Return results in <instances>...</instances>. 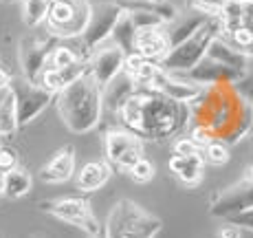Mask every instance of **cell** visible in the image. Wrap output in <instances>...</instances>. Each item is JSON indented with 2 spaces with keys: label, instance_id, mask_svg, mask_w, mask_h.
Wrapping results in <instances>:
<instances>
[{
  "label": "cell",
  "instance_id": "8992f818",
  "mask_svg": "<svg viewBox=\"0 0 253 238\" xmlns=\"http://www.w3.org/2000/svg\"><path fill=\"white\" fill-rule=\"evenodd\" d=\"M9 93L13 95V104H16L18 126H24V124H29V121H33L53 99V93H48L40 84L29 82L27 77H11V82H9Z\"/></svg>",
  "mask_w": 253,
  "mask_h": 238
},
{
  "label": "cell",
  "instance_id": "ee69618b",
  "mask_svg": "<svg viewBox=\"0 0 253 238\" xmlns=\"http://www.w3.org/2000/svg\"><path fill=\"white\" fill-rule=\"evenodd\" d=\"M249 177H251V179H253V172H251V174H249Z\"/></svg>",
  "mask_w": 253,
  "mask_h": 238
},
{
  "label": "cell",
  "instance_id": "ffe728a7",
  "mask_svg": "<svg viewBox=\"0 0 253 238\" xmlns=\"http://www.w3.org/2000/svg\"><path fill=\"white\" fill-rule=\"evenodd\" d=\"M207 18L209 16H205V13L194 11L185 18H176L174 22H169V27L165 24V27H168L165 29V38H168V42H169V48H174L176 45L187 40L189 36H194V33L203 27V22H205Z\"/></svg>",
  "mask_w": 253,
  "mask_h": 238
},
{
  "label": "cell",
  "instance_id": "ab89813d",
  "mask_svg": "<svg viewBox=\"0 0 253 238\" xmlns=\"http://www.w3.org/2000/svg\"><path fill=\"white\" fill-rule=\"evenodd\" d=\"M2 188H4V172H0V194H2Z\"/></svg>",
  "mask_w": 253,
  "mask_h": 238
},
{
  "label": "cell",
  "instance_id": "9a60e30c",
  "mask_svg": "<svg viewBox=\"0 0 253 238\" xmlns=\"http://www.w3.org/2000/svg\"><path fill=\"white\" fill-rule=\"evenodd\" d=\"M189 82H196V84L205 86V84H236V82L242 80V73L236 69H229V66H222L218 62L209 60V57H203L192 71H187Z\"/></svg>",
  "mask_w": 253,
  "mask_h": 238
},
{
  "label": "cell",
  "instance_id": "60d3db41",
  "mask_svg": "<svg viewBox=\"0 0 253 238\" xmlns=\"http://www.w3.org/2000/svg\"><path fill=\"white\" fill-rule=\"evenodd\" d=\"M90 238H106V234H104V227H101L99 234H95V236H90Z\"/></svg>",
  "mask_w": 253,
  "mask_h": 238
},
{
  "label": "cell",
  "instance_id": "4316f807",
  "mask_svg": "<svg viewBox=\"0 0 253 238\" xmlns=\"http://www.w3.org/2000/svg\"><path fill=\"white\" fill-rule=\"evenodd\" d=\"M48 0H22V20L27 27L36 29L46 20Z\"/></svg>",
  "mask_w": 253,
  "mask_h": 238
},
{
  "label": "cell",
  "instance_id": "ba28073f",
  "mask_svg": "<svg viewBox=\"0 0 253 238\" xmlns=\"http://www.w3.org/2000/svg\"><path fill=\"white\" fill-rule=\"evenodd\" d=\"M124 9L117 2H101L97 7H90V16L86 22L84 31H82V45L88 51H95L97 47H101L113 33L115 22L119 20Z\"/></svg>",
  "mask_w": 253,
  "mask_h": 238
},
{
  "label": "cell",
  "instance_id": "30bf717a",
  "mask_svg": "<svg viewBox=\"0 0 253 238\" xmlns=\"http://www.w3.org/2000/svg\"><path fill=\"white\" fill-rule=\"evenodd\" d=\"M145 89L154 91V93L168 97V99H172V101H178V104L192 106L194 101L203 95L205 86L196 84V82L176 80L172 73H165V71H161V66H159V71L154 73V77L148 82V86H145Z\"/></svg>",
  "mask_w": 253,
  "mask_h": 238
},
{
  "label": "cell",
  "instance_id": "b9f144b4",
  "mask_svg": "<svg viewBox=\"0 0 253 238\" xmlns=\"http://www.w3.org/2000/svg\"><path fill=\"white\" fill-rule=\"evenodd\" d=\"M7 91H9V89H7ZM7 91H0V101L4 99V95H7Z\"/></svg>",
  "mask_w": 253,
  "mask_h": 238
},
{
  "label": "cell",
  "instance_id": "277c9868",
  "mask_svg": "<svg viewBox=\"0 0 253 238\" xmlns=\"http://www.w3.org/2000/svg\"><path fill=\"white\" fill-rule=\"evenodd\" d=\"M218 36H220V20H218V16H209L194 36H189L185 42L176 45L174 48H169L168 55L159 62L161 71H165V73H178V71L187 73V71H192L194 66L205 57L209 42Z\"/></svg>",
  "mask_w": 253,
  "mask_h": 238
},
{
  "label": "cell",
  "instance_id": "4fadbf2b",
  "mask_svg": "<svg viewBox=\"0 0 253 238\" xmlns=\"http://www.w3.org/2000/svg\"><path fill=\"white\" fill-rule=\"evenodd\" d=\"M51 45L46 40H40V38L31 36L24 38L20 45V64L24 71V77L33 84H38L42 77V73L46 69L48 62V53H51Z\"/></svg>",
  "mask_w": 253,
  "mask_h": 238
},
{
  "label": "cell",
  "instance_id": "74e56055",
  "mask_svg": "<svg viewBox=\"0 0 253 238\" xmlns=\"http://www.w3.org/2000/svg\"><path fill=\"white\" fill-rule=\"evenodd\" d=\"M9 82H11V75L0 66V91H7L9 89Z\"/></svg>",
  "mask_w": 253,
  "mask_h": 238
},
{
  "label": "cell",
  "instance_id": "d4e9b609",
  "mask_svg": "<svg viewBox=\"0 0 253 238\" xmlns=\"http://www.w3.org/2000/svg\"><path fill=\"white\" fill-rule=\"evenodd\" d=\"M29 190H31V177H29L22 168H13V170H9V172H4L2 194H7L9 198H20Z\"/></svg>",
  "mask_w": 253,
  "mask_h": 238
},
{
  "label": "cell",
  "instance_id": "7a4b0ae2",
  "mask_svg": "<svg viewBox=\"0 0 253 238\" xmlns=\"http://www.w3.org/2000/svg\"><path fill=\"white\" fill-rule=\"evenodd\" d=\"M57 110L71 133H90L101 119V89L86 71L66 89L57 93Z\"/></svg>",
  "mask_w": 253,
  "mask_h": 238
},
{
  "label": "cell",
  "instance_id": "e575fe53",
  "mask_svg": "<svg viewBox=\"0 0 253 238\" xmlns=\"http://www.w3.org/2000/svg\"><path fill=\"white\" fill-rule=\"evenodd\" d=\"M227 221L231 223V225H238L242 230H251L253 232V207L251 210H247V212H240V214H233V216H229Z\"/></svg>",
  "mask_w": 253,
  "mask_h": 238
},
{
  "label": "cell",
  "instance_id": "8d00e7d4",
  "mask_svg": "<svg viewBox=\"0 0 253 238\" xmlns=\"http://www.w3.org/2000/svg\"><path fill=\"white\" fill-rule=\"evenodd\" d=\"M242 236V230L238 225H227L218 232V238H240Z\"/></svg>",
  "mask_w": 253,
  "mask_h": 238
},
{
  "label": "cell",
  "instance_id": "83f0119b",
  "mask_svg": "<svg viewBox=\"0 0 253 238\" xmlns=\"http://www.w3.org/2000/svg\"><path fill=\"white\" fill-rule=\"evenodd\" d=\"M18 128V115L16 104H13V95L7 91L4 99L0 101V135H11Z\"/></svg>",
  "mask_w": 253,
  "mask_h": 238
},
{
  "label": "cell",
  "instance_id": "3957f363",
  "mask_svg": "<svg viewBox=\"0 0 253 238\" xmlns=\"http://www.w3.org/2000/svg\"><path fill=\"white\" fill-rule=\"evenodd\" d=\"M161 218L145 212L134 201H119L104 225L106 238H154L161 232Z\"/></svg>",
  "mask_w": 253,
  "mask_h": 238
},
{
  "label": "cell",
  "instance_id": "9c48e42d",
  "mask_svg": "<svg viewBox=\"0 0 253 238\" xmlns=\"http://www.w3.org/2000/svg\"><path fill=\"white\" fill-rule=\"evenodd\" d=\"M42 210H46L48 214L57 216L60 221H66V223H71V225L84 230L88 236H95L101 232V225L97 223L88 201H84V198H60V201H48V203H42Z\"/></svg>",
  "mask_w": 253,
  "mask_h": 238
},
{
  "label": "cell",
  "instance_id": "603a6c76",
  "mask_svg": "<svg viewBox=\"0 0 253 238\" xmlns=\"http://www.w3.org/2000/svg\"><path fill=\"white\" fill-rule=\"evenodd\" d=\"M121 9L126 11H145V13H152V16L161 18L165 24L174 22L178 18V11L172 2L168 0H124L119 4Z\"/></svg>",
  "mask_w": 253,
  "mask_h": 238
},
{
  "label": "cell",
  "instance_id": "2e32d148",
  "mask_svg": "<svg viewBox=\"0 0 253 238\" xmlns=\"http://www.w3.org/2000/svg\"><path fill=\"white\" fill-rule=\"evenodd\" d=\"M86 71H88V60H80L73 66H66V69H44L38 84H40L42 89H46L48 93L57 95L62 89H66V86L73 84L75 80H80Z\"/></svg>",
  "mask_w": 253,
  "mask_h": 238
},
{
  "label": "cell",
  "instance_id": "5bb4252c",
  "mask_svg": "<svg viewBox=\"0 0 253 238\" xmlns=\"http://www.w3.org/2000/svg\"><path fill=\"white\" fill-rule=\"evenodd\" d=\"M168 51H169V42L165 38V27L137 29V36H134V53L137 55L159 64L168 55Z\"/></svg>",
  "mask_w": 253,
  "mask_h": 238
},
{
  "label": "cell",
  "instance_id": "f35d334b",
  "mask_svg": "<svg viewBox=\"0 0 253 238\" xmlns=\"http://www.w3.org/2000/svg\"><path fill=\"white\" fill-rule=\"evenodd\" d=\"M245 29L251 33V38H253V20H251V22H245Z\"/></svg>",
  "mask_w": 253,
  "mask_h": 238
},
{
  "label": "cell",
  "instance_id": "f546056e",
  "mask_svg": "<svg viewBox=\"0 0 253 238\" xmlns=\"http://www.w3.org/2000/svg\"><path fill=\"white\" fill-rule=\"evenodd\" d=\"M154 172H157V170H154V163H150L148 159H139V161L128 170V174L132 177V181H137V183H148V181H152V179H154Z\"/></svg>",
  "mask_w": 253,
  "mask_h": 238
},
{
  "label": "cell",
  "instance_id": "5b68a950",
  "mask_svg": "<svg viewBox=\"0 0 253 238\" xmlns=\"http://www.w3.org/2000/svg\"><path fill=\"white\" fill-rule=\"evenodd\" d=\"M90 16L88 0H48L46 27L51 36L77 38L82 36Z\"/></svg>",
  "mask_w": 253,
  "mask_h": 238
},
{
  "label": "cell",
  "instance_id": "f6af8a7d",
  "mask_svg": "<svg viewBox=\"0 0 253 238\" xmlns=\"http://www.w3.org/2000/svg\"><path fill=\"white\" fill-rule=\"evenodd\" d=\"M251 106H253V104H251ZM251 135H253V128H251Z\"/></svg>",
  "mask_w": 253,
  "mask_h": 238
},
{
  "label": "cell",
  "instance_id": "bcb514c9",
  "mask_svg": "<svg viewBox=\"0 0 253 238\" xmlns=\"http://www.w3.org/2000/svg\"><path fill=\"white\" fill-rule=\"evenodd\" d=\"M0 148H2V145H0Z\"/></svg>",
  "mask_w": 253,
  "mask_h": 238
},
{
  "label": "cell",
  "instance_id": "d6986e66",
  "mask_svg": "<svg viewBox=\"0 0 253 238\" xmlns=\"http://www.w3.org/2000/svg\"><path fill=\"white\" fill-rule=\"evenodd\" d=\"M205 57H209V60H213V62H218V64H222V66L236 69V71H240V73L247 69V62H249V57H247L245 53L238 51V48H233L229 42H225L220 36L213 38V40L209 42Z\"/></svg>",
  "mask_w": 253,
  "mask_h": 238
},
{
  "label": "cell",
  "instance_id": "52a82bcc",
  "mask_svg": "<svg viewBox=\"0 0 253 238\" xmlns=\"http://www.w3.org/2000/svg\"><path fill=\"white\" fill-rule=\"evenodd\" d=\"M106 159L119 170L128 172L139 159H143V143L132 130H108L104 139Z\"/></svg>",
  "mask_w": 253,
  "mask_h": 238
},
{
  "label": "cell",
  "instance_id": "cb8c5ba5",
  "mask_svg": "<svg viewBox=\"0 0 253 238\" xmlns=\"http://www.w3.org/2000/svg\"><path fill=\"white\" fill-rule=\"evenodd\" d=\"M134 36H137V27H134L130 13L124 9V11H121V16H119V20L115 22L113 33H110L113 45L119 47L126 55H130V53H134Z\"/></svg>",
  "mask_w": 253,
  "mask_h": 238
},
{
  "label": "cell",
  "instance_id": "ac0fdd59",
  "mask_svg": "<svg viewBox=\"0 0 253 238\" xmlns=\"http://www.w3.org/2000/svg\"><path fill=\"white\" fill-rule=\"evenodd\" d=\"M134 89H137L134 80L121 71L119 75H115L113 80L101 89V106H106V108L117 110V113H119V108L124 106V101L134 93Z\"/></svg>",
  "mask_w": 253,
  "mask_h": 238
},
{
  "label": "cell",
  "instance_id": "6da1fadb",
  "mask_svg": "<svg viewBox=\"0 0 253 238\" xmlns=\"http://www.w3.org/2000/svg\"><path fill=\"white\" fill-rule=\"evenodd\" d=\"M119 115L124 124L141 139H163L176 135L187 124L189 106L168 99L145 86H137L119 108Z\"/></svg>",
  "mask_w": 253,
  "mask_h": 238
},
{
  "label": "cell",
  "instance_id": "d590c367",
  "mask_svg": "<svg viewBox=\"0 0 253 238\" xmlns=\"http://www.w3.org/2000/svg\"><path fill=\"white\" fill-rule=\"evenodd\" d=\"M240 16L242 22L253 20V0H240Z\"/></svg>",
  "mask_w": 253,
  "mask_h": 238
},
{
  "label": "cell",
  "instance_id": "7402d4cb",
  "mask_svg": "<svg viewBox=\"0 0 253 238\" xmlns=\"http://www.w3.org/2000/svg\"><path fill=\"white\" fill-rule=\"evenodd\" d=\"M203 159L201 154H189V157H176L174 154L169 159V170L174 172V177L185 186H196L203 179Z\"/></svg>",
  "mask_w": 253,
  "mask_h": 238
},
{
  "label": "cell",
  "instance_id": "e0dca14e",
  "mask_svg": "<svg viewBox=\"0 0 253 238\" xmlns=\"http://www.w3.org/2000/svg\"><path fill=\"white\" fill-rule=\"evenodd\" d=\"M75 172V150L71 145L62 148L51 157V161L40 170V179L44 183H64Z\"/></svg>",
  "mask_w": 253,
  "mask_h": 238
},
{
  "label": "cell",
  "instance_id": "836d02e7",
  "mask_svg": "<svg viewBox=\"0 0 253 238\" xmlns=\"http://www.w3.org/2000/svg\"><path fill=\"white\" fill-rule=\"evenodd\" d=\"M13 168H18V154L11 148H0V172H9Z\"/></svg>",
  "mask_w": 253,
  "mask_h": 238
},
{
  "label": "cell",
  "instance_id": "8fae6325",
  "mask_svg": "<svg viewBox=\"0 0 253 238\" xmlns=\"http://www.w3.org/2000/svg\"><path fill=\"white\" fill-rule=\"evenodd\" d=\"M253 207V179L247 177L245 181L227 188L222 194H218L216 201L211 203V216L229 218L233 214H240Z\"/></svg>",
  "mask_w": 253,
  "mask_h": 238
},
{
  "label": "cell",
  "instance_id": "d6a6232c",
  "mask_svg": "<svg viewBox=\"0 0 253 238\" xmlns=\"http://www.w3.org/2000/svg\"><path fill=\"white\" fill-rule=\"evenodd\" d=\"M174 154L176 157H189V154H201V148L189 137H181L174 142Z\"/></svg>",
  "mask_w": 253,
  "mask_h": 238
},
{
  "label": "cell",
  "instance_id": "484cf974",
  "mask_svg": "<svg viewBox=\"0 0 253 238\" xmlns=\"http://www.w3.org/2000/svg\"><path fill=\"white\" fill-rule=\"evenodd\" d=\"M80 60H88V57L75 53L71 47H66V45H57V47L51 48V53H48L46 69H66V66H73Z\"/></svg>",
  "mask_w": 253,
  "mask_h": 238
},
{
  "label": "cell",
  "instance_id": "7bdbcfd3",
  "mask_svg": "<svg viewBox=\"0 0 253 238\" xmlns=\"http://www.w3.org/2000/svg\"><path fill=\"white\" fill-rule=\"evenodd\" d=\"M2 2H16V0H2Z\"/></svg>",
  "mask_w": 253,
  "mask_h": 238
},
{
  "label": "cell",
  "instance_id": "44dd1931",
  "mask_svg": "<svg viewBox=\"0 0 253 238\" xmlns=\"http://www.w3.org/2000/svg\"><path fill=\"white\" fill-rule=\"evenodd\" d=\"M110 174H113V168L108 161H88L77 172V188L82 192H95L106 186Z\"/></svg>",
  "mask_w": 253,
  "mask_h": 238
},
{
  "label": "cell",
  "instance_id": "4dcf8cb0",
  "mask_svg": "<svg viewBox=\"0 0 253 238\" xmlns=\"http://www.w3.org/2000/svg\"><path fill=\"white\" fill-rule=\"evenodd\" d=\"M231 0H192L194 11H201L205 16H218Z\"/></svg>",
  "mask_w": 253,
  "mask_h": 238
},
{
  "label": "cell",
  "instance_id": "f1b7e54d",
  "mask_svg": "<svg viewBox=\"0 0 253 238\" xmlns=\"http://www.w3.org/2000/svg\"><path fill=\"white\" fill-rule=\"evenodd\" d=\"M201 159L203 163H209V166H225L229 161V148H227V143L213 139L201 148Z\"/></svg>",
  "mask_w": 253,
  "mask_h": 238
},
{
  "label": "cell",
  "instance_id": "7c38bea8",
  "mask_svg": "<svg viewBox=\"0 0 253 238\" xmlns=\"http://www.w3.org/2000/svg\"><path fill=\"white\" fill-rule=\"evenodd\" d=\"M124 60L126 53L117 45L99 47V51H95L88 57V73L99 89H104L115 75H119L124 71Z\"/></svg>",
  "mask_w": 253,
  "mask_h": 238
},
{
  "label": "cell",
  "instance_id": "1f68e13d",
  "mask_svg": "<svg viewBox=\"0 0 253 238\" xmlns=\"http://www.w3.org/2000/svg\"><path fill=\"white\" fill-rule=\"evenodd\" d=\"M130 18H132L134 27L137 29H148V27H165V22L161 18L152 16V13H145V11H128Z\"/></svg>",
  "mask_w": 253,
  "mask_h": 238
}]
</instances>
